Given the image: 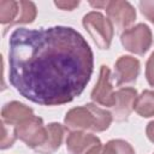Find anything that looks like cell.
I'll return each mask as SVG.
<instances>
[{
  "label": "cell",
  "instance_id": "10",
  "mask_svg": "<svg viewBox=\"0 0 154 154\" xmlns=\"http://www.w3.org/2000/svg\"><path fill=\"white\" fill-rule=\"evenodd\" d=\"M97 144H101L99 137L84 131H72L66 138L69 154H87Z\"/></svg>",
  "mask_w": 154,
  "mask_h": 154
},
{
  "label": "cell",
  "instance_id": "1",
  "mask_svg": "<svg viewBox=\"0 0 154 154\" xmlns=\"http://www.w3.org/2000/svg\"><path fill=\"white\" fill-rule=\"evenodd\" d=\"M94 55L73 28H18L8 38V81L25 99L42 106L71 102L90 81Z\"/></svg>",
  "mask_w": 154,
  "mask_h": 154
},
{
  "label": "cell",
  "instance_id": "16",
  "mask_svg": "<svg viewBox=\"0 0 154 154\" xmlns=\"http://www.w3.org/2000/svg\"><path fill=\"white\" fill-rule=\"evenodd\" d=\"M37 14L36 5L32 1L20 0L19 1V12L14 24H30L35 20Z\"/></svg>",
  "mask_w": 154,
  "mask_h": 154
},
{
  "label": "cell",
  "instance_id": "6",
  "mask_svg": "<svg viewBox=\"0 0 154 154\" xmlns=\"http://www.w3.org/2000/svg\"><path fill=\"white\" fill-rule=\"evenodd\" d=\"M106 13H107V18L118 30L129 29V26L136 19L135 7L129 1H124V0L108 1V5L106 7Z\"/></svg>",
  "mask_w": 154,
  "mask_h": 154
},
{
  "label": "cell",
  "instance_id": "5",
  "mask_svg": "<svg viewBox=\"0 0 154 154\" xmlns=\"http://www.w3.org/2000/svg\"><path fill=\"white\" fill-rule=\"evenodd\" d=\"M14 132L17 138L35 150L45 142L47 136V126L43 124L42 118L32 116L18 124L14 128Z\"/></svg>",
  "mask_w": 154,
  "mask_h": 154
},
{
  "label": "cell",
  "instance_id": "14",
  "mask_svg": "<svg viewBox=\"0 0 154 154\" xmlns=\"http://www.w3.org/2000/svg\"><path fill=\"white\" fill-rule=\"evenodd\" d=\"M135 111L143 118L154 117V91L144 90L137 96Z\"/></svg>",
  "mask_w": 154,
  "mask_h": 154
},
{
  "label": "cell",
  "instance_id": "2",
  "mask_svg": "<svg viewBox=\"0 0 154 154\" xmlns=\"http://www.w3.org/2000/svg\"><path fill=\"white\" fill-rule=\"evenodd\" d=\"M112 120L113 118L109 111L95 103H87L71 108L64 118V124L71 131L102 132L109 128Z\"/></svg>",
  "mask_w": 154,
  "mask_h": 154
},
{
  "label": "cell",
  "instance_id": "7",
  "mask_svg": "<svg viewBox=\"0 0 154 154\" xmlns=\"http://www.w3.org/2000/svg\"><path fill=\"white\" fill-rule=\"evenodd\" d=\"M114 94L116 91L113 90V85H112L111 70L107 66L102 65L100 67L97 82L91 90L90 99L93 100L95 105L111 108L114 105Z\"/></svg>",
  "mask_w": 154,
  "mask_h": 154
},
{
  "label": "cell",
  "instance_id": "3",
  "mask_svg": "<svg viewBox=\"0 0 154 154\" xmlns=\"http://www.w3.org/2000/svg\"><path fill=\"white\" fill-rule=\"evenodd\" d=\"M84 29L100 49H108L114 35V26L108 18L97 11H91L84 14L82 19Z\"/></svg>",
  "mask_w": 154,
  "mask_h": 154
},
{
  "label": "cell",
  "instance_id": "18",
  "mask_svg": "<svg viewBox=\"0 0 154 154\" xmlns=\"http://www.w3.org/2000/svg\"><path fill=\"white\" fill-rule=\"evenodd\" d=\"M140 10L142 14L154 24V1H140Z\"/></svg>",
  "mask_w": 154,
  "mask_h": 154
},
{
  "label": "cell",
  "instance_id": "19",
  "mask_svg": "<svg viewBox=\"0 0 154 154\" xmlns=\"http://www.w3.org/2000/svg\"><path fill=\"white\" fill-rule=\"evenodd\" d=\"M146 78L148 83L154 87V52L150 54L146 64Z\"/></svg>",
  "mask_w": 154,
  "mask_h": 154
},
{
  "label": "cell",
  "instance_id": "11",
  "mask_svg": "<svg viewBox=\"0 0 154 154\" xmlns=\"http://www.w3.org/2000/svg\"><path fill=\"white\" fill-rule=\"evenodd\" d=\"M35 116L32 108L29 106L19 102V101H11L4 105L1 109V120L4 124L16 128L23 120Z\"/></svg>",
  "mask_w": 154,
  "mask_h": 154
},
{
  "label": "cell",
  "instance_id": "15",
  "mask_svg": "<svg viewBox=\"0 0 154 154\" xmlns=\"http://www.w3.org/2000/svg\"><path fill=\"white\" fill-rule=\"evenodd\" d=\"M100 154H136L132 146L120 138L111 140L101 147Z\"/></svg>",
  "mask_w": 154,
  "mask_h": 154
},
{
  "label": "cell",
  "instance_id": "20",
  "mask_svg": "<svg viewBox=\"0 0 154 154\" xmlns=\"http://www.w3.org/2000/svg\"><path fill=\"white\" fill-rule=\"evenodd\" d=\"M54 5L60 8V10H65V11H72L75 10L78 5H79V1H72V0H63V1H55Z\"/></svg>",
  "mask_w": 154,
  "mask_h": 154
},
{
  "label": "cell",
  "instance_id": "13",
  "mask_svg": "<svg viewBox=\"0 0 154 154\" xmlns=\"http://www.w3.org/2000/svg\"><path fill=\"white\" fill-rule=\"evenodd\" d=\"M19 1L14 0H0V23L2 25L12 26L18 17Z\"/></svg>",
  "mask_w": 154,
  "mask_h": 154
},
{
  "label": "cell",
  "instance_id": "4",
  "mask_svg": "<svg viewBox=\"0 0 154 154\" xmlns=\"http://www.w3.org/2000/svg\"><path fill=\"white\" fill-rule=\"evenodd\" d=\"M120 42L126 51L137 55H143L153 43L152 30L147 24L140 23L124 30L120 35Z\"/></svg>",
  "mask_w": 154,
  "mask_h": 154
},
{
  "label": "cell",
  "instance_id": "12",
  "mask_svg": "<svg viewBox=\"0 0 154 154\" xmlns=\"http://www.w3.org/2000/svg\"><path fill=\"white\" fill-rule=\"evenodd\" d=\"M65 135V126L59 123H51L47 125V136L45 142L35 149L38 154H53L55 153L64 140Z\"/></svg>",
  "mask_w": 154,
  "mask_h": 154
},
{
  "label": "cell",
  "instance_id": "17",
  "mask_svg": "<svg viewBox=\"0 0 154 154\" xmlns=\"http://www.w3.org/2000/svg\"><path fill=\"white\" fill-rule=\"evenodd\" d=\"M16 140H17V136L14 132V128L2 123V136H1V143H0L1 149H7L12 147Z\"/></svg>",
  "mask_w": 154,
  "mask_h": 154
},
{
  "label": "cell",
  "instance_id": "22",
  "mask_svg": "<svg viewBox=\"0 0 154 154\" xmlns=\"http://www.w3.org/2000/svg\"><path fill=\"white\" fill-rule=\"evenodd\" d=\"M89 5L93 6L94 8H105L108 5V1H89Z\"/></svg>",
  "mask_w": 154,
  "mask_h": 154
},
{
  "label": "cell",
  "instance_id": "9",
  "mask_svg": "<svg viewBox=\"0 0 154 154\" xmlns=\"http://www.w3.org/2000/svg\"><path fill=\"white\" fill-rule=\"evenodd\" d=\"M141 70V64L138 59L131 55H122L114 64V76L113 79L118 87L130 85L136 82Z\"/></svg>",
  "mask_w": 154,
  "mask_h": 154
},
{
  "label": "cell",
  "instance_id": "8",
  "mask_svg": "<svg viewBox=\"0 0 154 154\" xmlns=\"http://www.w3.org/2000/svg\"><path fill=\"white\" fill-rule=\"evenodd\" d=\"M137 96V91L132 87H124L117 90L114 94V105L111 107L112 118L117 122L126 120L131 112L135 111Z\"/></svg>",
  "mask_w": 154,
  "mask_h": 154
},
{
  "label": "cell",
  "instance_id": "21",
  "mask_svg": "<svg viewBox=\"0 0 154 154\" xmlns=\"http://www.w3.org/2000/svg\"><path fill=\"white\" fill-rule=\"evenodd\" d=\"M146 134H147L148 140L154 143V120H152V122L147 125V128H146Z\"/></svg>",
  "mask_w": 154,
  "mask_h": 154
},
{
  "label": "cell",
  "instance_id": "23",
  "mask_svg": "<svg viewBox=\"0 0 154 154\" xmlns=\"http://www.w3.org/2000/svg\"><path fill=\"white\" fill-rule=\"evenodd\" d=\"M101 147H102V144H97L94 148H91L87 154H100L101 153Z\"/></svg>",
  "mask_w": 154,
  "mask_h": 154
}]
</instances>
